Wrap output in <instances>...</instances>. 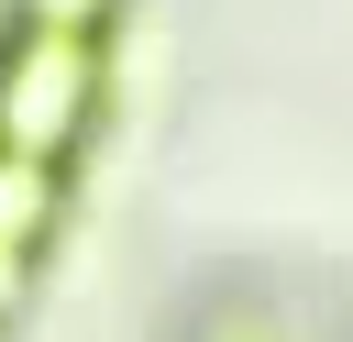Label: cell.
<instances>
[{
  "label": "cell",
  "instance_id": "cell-3",
  "mask_svg": "<svg viewBox=\"0 0 353 342\" xmlns=\"http://www.w3.org/2000/svg\"><path fill=\"white\" fill-rule=\"evenodd\" d=\"M110 0H22V33H99Z\"/></svg>",
  "mask_w": 353,
  "mask_h": 342
},
{
  "label": "cell",
  "instance_id": "cell-4",
  "mask_svg": "<svg viewBox=\"0 0 353 342\" xmlns=\"http://www.w3.org/2000/svg\"><path fill=\"white\" fill-rule=\"evenodd\" d=\"M22 287H33V254H0V320L22 309Z\"/></svg>",
  "mask_w": 353,
  "mask_h": 342
},
{
  "label": "cell",
  "instance_id": "cell-1",
  "mask_svg": "<svg viewBox=\"0 0 353 342\" xmlns=\"http://www.w3.org/2000/svg\"><path fill=\"white\" fill-rule=\"evenodd\" d=\"M88 99H99V44L88 33H22L0 55V154L66 165V143L88 132Z\"/></svg>",
  "mask_w": 353,
  "mask_h": 342
},
{
  "label": "cell",
  "instance_id": "cell-2",
  "mask_svg": "<svg viewBox=\"0 0 353 342\" xmlns=\"http://www.w3.org/2000/svg\"><path fill=\"white\" fill-rule=\"evenodd\" d=\"M55 210H66V165H33V154H0V254H33Z\"/></svg>",
  "mask_w": 353,
  "mask_h": 342
}]
</instances>
